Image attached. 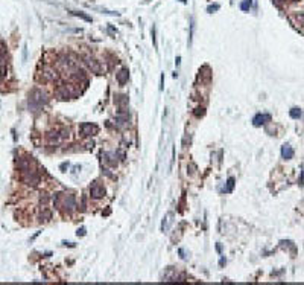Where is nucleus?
<instances>
[{
    "label": "nucleus",
    "mask_w": 304,
    "mask_h": 285,
    "mask_svg": "<svg viewBox=\"0 0 304 285\" xmlns=\"http://www.w3.org/2000/svg\"><path fill=\"white\" fill-rule=\"evenodd\" d=\"M54 203L58 209H61L67 214H70L76 209V198L72 194H69V195L67 194H56V197L54 198Z\"/></svg>",
    "instance_id": "obj_1"
},
{
    "label": "nucleus",
    "mask_w": 304,
    "mask_h": 285,
    "mask_svg": "<svg viewBox=\"0 0 304 285\" xmlns=\"http://www.w3.org/2000/svg\"><path fill=\"white\" fill-rule=\"evenodd\" d=\"M47 104V96L40 89H34L29 93V108L32 111H38L43 105Z\"/></svg>",
    "instance_id": "obj_2"
},
{
    "label": "nucleus",
    "mask_w": 304,
    "mask_h": 285,
    "mask_svg": "<svg viewBox=\"0 0 304 285\" xmlns=\"http://www.w3.org/2000/svg\"><path fill=\"white\" fill-rule=\"evenodd\" d=\"M69 137V131L67 130H55V131H50L47 134V140L50 143H61L64 139Z\"/></svg>",
    "instance_id": "obj_3"
},
{
    "label": "nucleus",
    "mask_w": 304,
    "mask_h": 285,
    "mask_svg": "<svg viewBox=\"0 0 304 285\" xmlns=\"http://www.w3.org/2000/svg\"><path fill=\"white\" fill-rule=\"evenodd\" d=\"M90 194H91L93 198H102L105 195V188L99 181H93V185L90 188Z\"/></svg>",
    "instance_id": "obj_4"
},
{
    "label": "nucleus",
    "mask_w": 304,
    "mask_h": 285,
    "mask_svg": "<svg viewBox=\"0 0 304 285\" xmlns=\"http://www.w3.org/2000/svg\"><path fill=\"white\" fill-rule=\"evenodd\" d=\"M271 121V116L269 114H266V113H259V114H255L254 116V119H252V124L255 125V127H262V125H265L266 122H269Z\"/></svg>",
    "instance_id": "obj_5"
},
{
    "label": "nucleus",
    "mask_w": 304,
    "mask_h": 285,
    "mask_svg": "<svg viewBox=\"0 0 304 285\" xmlns=\"http://www.w3.org/2000/svg\"><path fill=\"white\" fill-rule=\"evenodd\" d=\"M97 133V127L93 124H82L81 125V134L84 136H93Z\"/></svg>",
    "instance_id": "obj_6"
},
{
    "label": "nucleus",
    "mask_w": 304,
    "mask_h": 285,
    "mask_svg": "<svg viewBox=\"0 0 304 285\" xmlns=\"http://www.w3.org/2000/svg\"><path fill=\"white\" fill-rule=\"evenodd\" d=\"M85 63H87V66L91 69V72H94V73H99L101 72V64L96 60H93L90 56H85Z\"/></svg>",
    "instance_id": "obj_7"
},
{
    "label": "nucleus",
    "mask_w": 304,
    "mask_h": 285,
    "mask_svg": "<svg viewBox=\"0 0 304 285\" xmlns=\"http://www.w3.org/2000/svg\"><path fill=\"white\" fill-rule=\"evenodd\" d=\"M6 72H8V61L5 55H0V81L6 76Z\"/></svg>",
    "instance_id": "obj_8"
},
{
    "label": "nucleus",
    "mask_w": 304,
    "mask_h": 285,
    "mask_svg": "<svg viewBox=\"0 0 304 285\" xmlns=\"http://www.w3.org/2000/svg\"><path fill=\"white\" fill-rule=\"evenodd\" d=\"M281 157L286 159V160H290L293 157V149H292L290 145H283V148H281Z\"/></svg>",
    "instance_id": "obj_9"
},
{
    "label": "nucleus",
    "mask_w": 304,
    "mask_h": 285,
    "mask_svg": "<svg viewBox=\"0 0 304 285\" xmlns=\"http://www.w3.org/2000/svg\"><path fill=\"white\" fill-rule=\"evenodd\" d=\"M290 20L293 21L295 26H300V28H304V14L303 12H298V14H293Z\"/></svg>",
    "instance_id": "obj_10"
},
{
    "label": "nucleus",
    "mask_w": 304,
    "mask_h": 285,
    "mask_svg": "<svg viewBox=\"0 0 304 285\" xmlns=\"http://www.w3.org/2000/svg\"><path fill=\"white\" fill-rule=\"evenodd\" d=\"M128 75H129L128 69H122V70L116 75V76H117V81H119V84H120V86H125V84H126V81H128Z\"/></svg>",
    "instance_id": "obj_11"
},
{
    "label": "nucleus",
    "mask_w": 304,
    "mask_h": 285,
    "mask_svg": "<svg viewBox=\"0 0 304 285\" xmlns=\"http://www.w3.org/2000/svg\"><path fill=\"white\" fill-rule=\"evenodd\" d=\"M289 114H290V118L292 119H298V118H301V114H303V111L300 110V108H292L290 111H289Z\"/></svg>",
    "instance_id": "obj_12"
},
{
    "label": "nucleus",
    "mask_w": 304,
    "mask_h": 285,
    "mask_svg": "<svg viewBox=\"0 0 304 285\" xmlns=\"http://www.w3.org/2000/svg\"><path fill=\"white\" fill-rule=\"evenodd\" d=\"M73 16H76V17H81L82 20H85V21H91V17L87 16V14H84V12H81V11H72Z\"/></svg>",
    "instance_id": "obj_13"
},
{
    "label": "nucleus",
    "mask_w": 304,
    "mask_h": 285,
    "mask_svg": "<svg viewBox=\"0 0 304 285\" xmlns=\"http://www.w3.org/2000/svg\"><path fill=\"white\" fill-rule=\"evenodd\" d=\"M172 223V214H169L167 215V218H164V221H163V230H167L169 229V224Z\"/></svg>",
    "instance_id": "obj_14"
},
{
    "label": "nucleus",
    "mask_w": 304,
    "mask_h": 285,
    "mask_svg": "<svg viewBox=\"0 0 304 285\" xmlns=\"http://www.w3.org/2000/svg\"><path fill=\"white\" fill-rule=\"evenodd\" d=\"M233 188H234V178H228V181H227V188L224 189V192H231Z\"/></svg>",
    "instance_id": "obj_15"
},
{
    "label": "nucleus",
    "mask_w": 304,
    "mask_h": 285,
    "mask_svg": "<svg viewBox=\"0 0 304 285\" xmlns=\"http://www.w3.org/2000/svg\"><path fill=\"white\" fill-rule=\"evenodd\" d=\"M116 102H117V105H123V104H126V102H128V98H126L125 95H120V96H117Z\"/></svg>",
    "instance_id": "obj_16"
},
{
    "label": "nucleus",
    "mask_w": 304,
    "mask_h": 285,
    "mask_svg": "<svg viewBox=\"0 0 304 285\" xmlns=\"http://www.w3.org/2000/svg\"><path fill=\"white\" fill-rule=\"evenodd\" d=\"M240 8H242L243 11H250V9H251V2H250V0H245V2L240 5Z\"/></svg>",
    "instance_id": "obj_17"
},
{
    "label": "nucleus",
    "mask_w": 304,
    "mask_h": 285,
    "mask_svg": "<svg viewBox=\"0 0 304 285\" xmlns=\"http://www.w3.org/2000/svg\"><path fill=\"white\" fill-rule=\"evenodd\" d=\"M219 8H221V6H219L217 3H215V5H210V6L207 8V11H208V12H215V11H217Z\"/></svg>",
    "instance_id": "obj_18"
},
{
    "label": "nucleus",
    "mask_w": 304,
    "mask_h": 285,
    "mask_svg": "<svg viewBox=\"0 0 304 285\" xmlns=\"http://www.w3.org/2000/svg\"><path fill=\"white\" fill-rule=\"evenodd\" d=\"M78 235H85V229H81V230H78Z\"/></svg>",
    "instance_id": "obj_19"
},
{
    "label": "nucleus",
    "mask_w": 304,
    "mask_h": 285,
    "mask_svg": "<svg viewBox=\"0 0 304 285\" xmlns=\"http://www.w3.org/2000/svg\"><path fill=\"white\" fill-rule=\"evenodd\" d=\"M293 2H298V0H293Z\"/></svg>",
    "instance_id": "obj_20"
}]
</instances>
